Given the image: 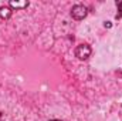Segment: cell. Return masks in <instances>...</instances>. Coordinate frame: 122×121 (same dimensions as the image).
<instances>
[{
	"instance_id": "8992f818",
	"label": "cell",
	"mask_w": 122,
	"mask_h": 121,
	"mask_svg": "<svg viewBox=\"0 0 122 121\" xmlns=\"http://www.w3.org/2000/svg\"><path fill=\"white\" fill-rule=\"evenodd\" d=\"M50 121H61V120H50Z\"/></svg>"
},
{
	"instance_id": "6da1fadb",
	"label": "cell",
	"mask_w": 122,
	"mask_h": 121,
	"mask_svg": "<svg viewBox=\"0 0 122 121\" xmlns=\"http://www.w3.org/2000/svg\"><path fill=\"white\" fill-rule=\"evenodd\" d=\"M87 14H88V7L84 4H75L71 9V16L75 20H82L87 17Z\"/></svg>"
},
{
	"instance_id": "277c9868",
	"label": "cell",
	"mask_w": 122,
	"mask_h": 121,
	"mask_svg": "<svg viewBox=\"0 0 122 121\" xmlns=\"http://www.w3.org/2000/svg\"><path fill=\"white\" fill-rule=\"evenodd\" d=\"M11 14H13V11H11V9H10L9 6H1V7H0V19L9 20V19L11 17Z\"/></svg>"
},
{
	"instance_id": "7a4b0ae2",
	"label": "cell",
	"mask_w": 122,
	"mask_h": 121,
	"mask_svg": "<svg viewBox=\"0 0 122 121\" xmlns=\"http://www.w3.org/2000/svg\"><path fill=\"white\" fill-rule=\"evenodd\" d=\"M74 53H75V57H77L78 60H87V59L91 56L92 50H91V47H90L88 44L82 43V44L77 46V49H75Z\"/></svg>"
},
{
	"instance_id": "5b68a950",
	"label": "cell",
	"mask_w": 122,
	"mask_h": 121,
	"mask_svg": "<svg viewBox=\"0 0 122 121\" xmlns=\"http://www.w3.org/2000/svg\"><path fill=\"white\" fill-rule=\"evenodd\" d=\"M117 6H118V13H117V20H119L122 17V1H117Z\"/></svg>"
},
{
	"instance_id": "3957f363",
	"label": "cell",
	"mask_w": 122,
	"mask_h": 121,
	"mask_svg": "<svg viewBox=\"0 0 122 121\" xmlns=\"http://www.w3.org/2000/svg\"><path fill=\"white\" fill-rule=\"evenodd\" d=\"M29 1L27 0H23V1H16V0H11L9 3V7L10 9H16V10H23V9H27L29 7Z\"/></svg>"
}]
</instances>
